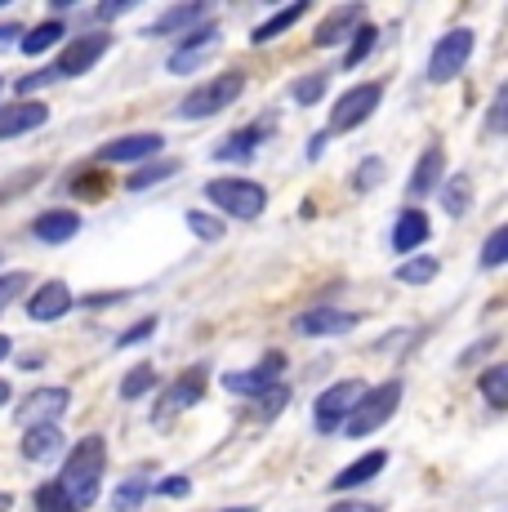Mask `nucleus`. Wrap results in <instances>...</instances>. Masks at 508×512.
<instances>
[{
	"mask_svg": "<svg viewBox=\"0 0 508 512\" xmlns=\"http://www.w3.org/2000/svg\"><path fill=\"white\" fill-rule=\"evenodd\" d=\"M103 472H107V446H103V437H81L72 446V455H67V464H63V472H58L54 486L63 490L67 508L81 512V508H90L94 499H99Z\"/></svg>",
	"mask_w": 508,
	"mask_h": 512,
	"instance_id": "1",
	"label": "nucleus"
},
{
	"mask_svg": "<svg viewBox=\"0 0 508 512\" xmlns=\"http://www.w3.org/2000/svg\"><path fill=\"white\" fill-rule=\"evenodd\" d=\"M241 90H246V76L223 72V76H214V81H205L201 90H192L188 98H183L179 116H188V121H205V116H214V112H223V107L237 103Z\"/></svg>",
	"mask_w": 508,
	"mask_h": 512,
	"instance_id": "2",
	"label": "nucleus"
},
{
	"mask_svg": "<svg viewBox=\"0 0 508 512\" xmlns=\"http://www.w3.org/2000/svg\"><path fill=\"white\" fill-rule=\"evenodd\" d=\"M205 196H210L223 214H232V219H259V214L268 210V192L250 179H214L205 187Z\"/></svg>",
	"mask_w": 508,
	"mask_h": 512,
	"instance_id": "3",
	"label": "nucleus"
},
{
	"mask_svg": "<svg viewBox=\"0 0 508 512\" xmlns=\"http://www.w3.org/2000/svg\"><path fill=\"white\" fill-rule=\"evenodd\" d=\"M402 406V383H384V388H366V397H361V406L348 415V437H366V432H379L388 419H393V410Z\"/></svg>",
	"mask_w": 508,
	"mask_h": 512,
	"instance_id": "4",
	"label": "nucleus"
},
{
	"mask_svg": "<svg viewBox=\"0 0 508 512\" xmlns=\"http://www.w3.org/2000/svg\"><path fill=\"white\" fill-rule=\"evenodd\" d=\"M473 45H477V36L468 32V27H455V32H446L442 41L433 45V58H428V81H433V85L455 81V76L464 72V63L473 58Z\"/></svg>",
	"mask_w": 508,
	"mask_h": 512,
	"instance_id": "5",
	"label": "nucleus"
},
{
	"mask_svg": "<svg viewBox=\"0 0 508 512\" xmlns=\"http://www.w3.org/2000/svg\"><path fill=\"white\" fill-rule=\"evenodd\" d=\"M379 98H384V85H353L344 98H339L335 107H330V125H326V139L330 134H348V130H357L366 116H375V107H379Z\"/></svg>",
	"mask_w": 508,
	"mask_h": 512,
	"instance_id": "6",
	"label": "nucleus"
},
{
	"mask_svg": "<svg viewBox=\"0 0 508 512\" xmlns=\"http://www.w3.org/2000/svg\"><path fill=\"white\" fill-rule=\"evenodd\" d=\"M361 397H366V383L361 379H344V383H330L326 392L317 397V428L321 432H330V428H339V423H348V415L361 406Z\"/></svg>",
	"mask_w": 508,
	"mask_h": 512,
	"instance_id": "7",
	"label": "nucleus"
},
{
	"mask_svg": "<svg viewBox=\"0 0 508 512\" xmlns=\"http://www.w3.org/2000/svg\"><path fill=\"white\" fill-rule=\"evenodd\" d=\"M107 45H112V36H103V32H85V36H76L72 45L58 54V63L50 67L54 76H81V72H90L94 63L107 54Z\"/></svg>",
	"mask_w": 508,
	"mask_h": 512,
	"instance_id": "8",
	"label": "nucleus"
},
{
	"mask_svg": "<svg viewBox=\"0 0 508 512\" xmlns=\"http://www.w3.org/2000/svg\"><path fill=\"white\" fill-rule=\"evenodd\" d=\"M286 370V357L281 352H268L254 370H237V374H223V388L237 392V397H263L268 388H277V374Z\"/></svg>",
	"mask_w": 508,
	"mask_h": 512,
	"instance_id": "9",
	"label": "nucleus"
},
{
	"mask_svg": "<svg viewBox=\"0 0 508 512\" xmlns=\"http://www.w3.org/2000/svg\"><path fill=\"white\" fill-rule=\"evenodd\" d=\"M72 406V397H67V388H41V392H32V397L18 406V428H41V423H54L63 410Z\"/></svg>",
	"mask_w": 508,
	"mask_h": 512,
	"instance_id": "10",
	"label": "nucleus"
},
{
	"mask_svg": "<svg viewBox=\"0 0 508 512\" xmlns=\"http://www.w3.org/2000/svg\"><path fill=\"white\" fill-rule=\"evenodd\" d=\"M50 121V107L36 103V98H23V103H9L0 107V143L5 139H18V134H32Z\"/></svg>",
	"mask_w": 508,
	"mask_h": 512,
	"instance_id": "11",
	"label": "nucleus"
},
{
	"mask_svg": "<svg viewBox=\"0 0 508 512\" xmlns=\"http://www.w3.org/2000/svg\"><path fill=\"white\" fill-rule=\"evenodd\" d=\"M205 374H210L205 366H192L188 374H179V379L170 383V392L161 397V406H156V419H170V415H179V410L197 406L205 392Z\"/></svg>",
	"mask_w": 508,
	"mask_h": 512,
	"instance_id": "12",
	"label": "nucleus"
},
{
	"mask_svg": "<svg viewBox=\"0 0 508 512\" xmlns=\"http://www.w3.org/2000/svg\"><path fill=\"white\" fill-rule=\"evenodd\" d=\"M67 308H72V290H67L63 281L36 285V294L27 299V317H32V321H58Z\"/></svg>",
	"mask_w": 508,
	"mask_h": 512,
	"instance_id": "13",
	"label": "nucleus"
},
{
	"mask_svg": "<svg viewBox=\"0 0 508 512\" xmlns=\"http://www.w3.org/2000/svg\"><path fill=\"white\" fill-rule=\"evenodd\" d=\"M161 152V134H125V139H112L107 147H99V161H148V156Z\"/></svg>",
	"mask_w": 508,
	"mask_h": 512,
	"instance_id": "14",
	"label": "nucleus"
},
{
	"mask_svg": "<svg viewBox=\"0 0 508 512\" xmlns=\"http://www.w3.org/2000/svg\"><path fill=\"white\" fill-rule=\"evenodd\" d=\"M357 326V312H339V308H312V312H304V317L295 321V330L299 334H348Z\"/></svg>",
	"mask_w": 508,
	"mask_h": 512,
	"instance_id": "15",
	"label": "nucleus"
},
{
	"mask_svg": "<svg viewBox=\"0 0 508 512\" xmlns=\"http://www.w3.org/2000/svg\"><path fill=\"white\" fill-rule=\"evenodd\" d=\"M32 232H36V241H45V245H63V241H72V236L81 232V214H72V210H45L41 219L32 223Z\"/></svg>",
	"mask_w": 508,
	"mask_h": 512,
	"instance_id": "16",
	"label": "nucleus"
},
{
	"mask_svg": "<svg viewBox=\"0 0 508 512\" xmlns=\"http://www.w3.org/2000/svg\"><path fill=\"white\" fill-rule=\"evenodd\" d=\"M361 18H366V5H339L335 14L326 18V23L317 27V36H312V45H321V49H330V45H339V41H348V27H357Z\"/></svg>",
	"mask_w": 508,
	"mask_h": 512,
	"instance_id": "17",
	"label": "nucleus"
},
{
	"mask_svg": "<svg viewBox=\"0 0 508 512\" xmlns=\"http://www.w3.org/2000/svg\"><path fill=\"white\" fill-rule=\"evenodd\" d=\"M58 450H63V432H58L54 423H41V428L23 432V459H32V464H45Z\"/></svg>",
	"mask_w": 508,
	"mask_h": 512,
	"instance_id": "18",
	"label": "nucleus"
},
{
	"mask_svg": "<svg viewBox=\"0 0 508 512\" xmlns=\"http://www.w3.org/2000/svg\"><path fill=\"white\" fill-rule=\"evenodd\" d=\"M442 170H446V152L442 147H428V152L419 156L415 174H410V196H428L433 187H442Z\"/></svg>",
	"mask_w": 508,
	"mask_h": 512,
	"instance_id": "19",
	"label": "nucleus"
},
{
	"mask_svg": "<svg viewBox=\"0 0 508 512\" xmlns=\"http://www.w3.org/2000/svg\"><path fill=\"white\" fill-rule=\"evenodd\" d=\"M214 36H219L214 27H197V32L183 36V45L170 54V72H188V67H197L205 58V49L214 45Z\"/></svg>",
	"mask_w": 508,
	"mask_h": 512,
	"instance_id": "20",
	"label": "nucleus"
},
{
	"mask_svg": "<svg viewBox=\"0 0 508 512\" xmlns=\"http://www.w3.org/2000/svg\"><path fill=\"white\" fill-rule=\"evenodd\" d=\"M428 214L424 210H402V219L393 223V250H419L428 241Z\"/></svg>",
	"mask_w": 508,
	"mask_h": 512,
	"instance_id": "21",
	"label": "nucleus"
},
{
	"mask_svg": "<svg viewBox=\"0 0 508 512\" xmlns=\"http://www.w3.org/2000/svg\"><path fill=\"white\" fill-rule=\"evenodd\" d=\"M197 18H205V5H174V9H165V14L156 18V23H152L143 36H174V32L188 36Z\"/></svg>",
	"mask_w": 508,
	"mask_h": 512,
	"instance_id": "22",
	"label": "nucleus"
},
{
	"mask_svg": "<svg viewBox=\"0 0 508 512\" xmlns=\"http://www.w3.org/2000/svg\"><path fill=\"white\" fill-rule=\"evenodd\" d=\"M304 14H308V5H304V0H299V5L277 9V14H272L268 23H259V27H254V36H250V41H254V45H268V41H277V36H281V32H290V27H295Z\"/></svg>",
	"mask_w": 508,
	"mask_h": 512,
	"instance_id": "23",
	"label": "nucleus"
},
{
	"mask_svg": "<svg viewBox=\"0 0 508 512\" xmlns=\"http://www.w3.org/2000/svg\"><path fill=\"white\" fill-rule=\"evenodd\" d=\"M384 464H388L384 450H370L366 459H357L353 468L339 472V477H335V490H353V486H361V481H375L379 472H384Z\"/></svg>",
	"mask_w": 508,
	"mask_h": 512,
	"instance_id": "24",
	"label": "nucleus"
},
{
	"mask_svg": "<svg viewBox=\"0 0 508 512\" xmlns=\"http://www.w3.org/2000/svg\"><path fill=\"white\" fill-rule=\"evenodd\" d=\"M437 196H442V210L446 214H468V205H473V179L468 174H451L442 187H437Z\"/></svg>",
	"mask_w": 508,
	"mask_h": 512,
	"instance_id": "25",
	"label": "nucleus"
},
{
	"mask_svg": "<svg viewBox=\"0 0 508 512\" xmlns=\"http://www.w3.org/2000/svg\"><path fill=\"white\" fill-rule=\"evenodd\" d=\"M263 143V130L259 125H250V130H237L223 147H214V156L219 161H246V156H254V147Z\"/></svg>",
	"mask_w": 508,
	"mask_h": 512,
	"instance_id": "26",
	"label": "nucleus"
},
{
	"mask_svg": "<svg viewBox=\"0 0 508 512\" xmlns=\"http://www.w3.org/2000/svg\"><path fill=\"white\" fill-rule=\"evenodd\" d=\"M58 41H63V23H58V18H50V23H41V27H32V32H23L18 49H23V54H45V49H54Z\"/></svg>",
	"mask_w": 508,
	"mask_h": 512,
	"instance_id": "27",
	"label": "nucleus"
},
{
	"mask_svg": "<svg viewBox=\"0 0 508 512\" xmlns=\"http://www.w3.org/2000/svg\"><path fill=\"white\" fill-rule=\"evenodd\" d=\"M152 388H156V370L148 366V361H143V366H134V370L121 379V397H125V401H139V397H148Z\"/></svg>",
	"mask_w": 508,
	"mask_h": 512,
	"instance_id": "28",
	"label": "nucleus"
},
{
	"mask_svg": "<svg viewBox=\"0 0 508 512\" xmlns=\"http://www.w3.org/2000/svg\"><path fill=\"white\" fill-rule=\"evenodd\" d=\"M482 397L491 401L495 410L508 406V366H491V370L482 374Z\"/></svg>",
	"mask_w": 508,
	"mask_h": 512,
	"instance_id": "29",
	"label": "nucleus"
},
{
	"mask_svg": "<svg viewBox=\"0 0 508 512\" xmlns=\"http://www.w3.org/2000/svg\"><path fill=\"white\" fill-rule=\"evenodd\" d=\"M148 495H152V481H148V472H139V477H130L121 490H116V508L130 512V508H139Z\"/></svg>",
	"mask_w": 508,
	"mask_h": 512,
	"instance_id": "30",
	"label": "nucleus"
},
{
	"mask_svg": "<svg viewBox=\"0 0 508 512\" xmlns=\"http://www.w3.org/2000/svg\"><path fill=\"white\" fill-rule=\"evenodd\" d=\"M437 277V259H428V254H419V259H410L397 268V281L402 285H428Z\"/></svg>",
	"mask_w": 508,
	"mask_h": 512,
	"instance_id": "31",
	"label": "nucleus"
},
{
	"mask_svg": "<svg viewBox=\"0 0 508 512\" xmlns=\"http://www.w3.org/2000/svg\"><path fill=\"white\" fill-rule=\"evenodd\" d=\"M379 45V32L370 23H361V27H353V49H348V58H344V67H361L366 63V54Z\"/></svg>",
	"mask_w": 508,
	"mask_h": 512,
	"instance_id": "32",
	"label": "nucleus"
},
{
	"mask_svg": "<svg viewBox=\"0 0 508 512\" xmlns=\"http://www.w3.org/2000/svg\"><path fill=\"white\" fill-rule=\"evenodd\" d=\"M188 232L201 236V241H219L223 219H214V214H205V210H188Z\"/></svg>",
	"mask_w": 508,
	"mask_h": 512,
	"instance_id": "33",
	"label": "nucleus"
},
{
	"mask_svg": "<svg viewBox=\"0 0 508 512\" xmlns=\"http://www.w3.org/2000/svg\"><path fill=\"white\" fill-rule=\"evenodd\" d=\"M504 259H508V228H495L482 245V268H500Z\"/></svg>",
	"mask_w": 508,
	"mask_h": 512,
	"instance_id": "34",
	"label": "nucleus"
},
{
	"mask_svg": "<svg viewBox=\"0 0 508 512\" xmlns=\"http://www.w3.org/2000/svg\"><path fill=\"white\" fill-rule=\"evenodd\" d=\"M174 170H179V165H174V161L148 165V170H139V174H134V179H130V183H125V187H130V192H143V187H152V183H165V179H170V174H174Z\"/></svg>",
	"mask_w": 508,
	"mask_h": 512,
	"instance_id": "35",
	"label": "nucleus"
},
{
	"mask_svg": "<svg viewBox=\"0 0 508 512\" xmlns=\"http://www.w3.org/2000/svg\"><path fill=\"white\" fill-rule=\"evenodd\" d=\"M326 81H330L326 72H312V76H304V81L295 85V103H299V107H312L321 94H326Z\"/></svg>",
	"mask_w": 508,
	"mask_h": 512,
	"instance_id": "36",
	"label": "nucleus"
},
{
	"mask_svg": "<svg viewBox=\"0 0 508 512\" xmlns=\"http://www.w3.org/2000/svg\"><path fill=\"white\" fill-rule=\"evenodd\" d=\"M36 512H72V508H67L63 490H58L54 481H45V486L36 490Z\"/></svg>",
	"mask_w": 508,
	"mask_h": 512,
	"instance_id": "37",
	"label": "nucleus"
},
{
	"mask_svg": "<svg viewBox=\"0 0 508 512\" xmlns=\"http://www.w3.org/2000/svg\"><path fill=\"white\" fill-rule=\"evenodd\" d=\"M32 281L27 277V272H9V277H0V308H9V303L18 299V294H23V285Z\"/></svg>",
	"mask_w": 508,
	"mask_h": 512,
	"instance_id": "38",
	"label": "nucleus"
},
{
	"mask_svg": "<svg viewBox=\"0 0 508 512\" xmlns=\"http://www.w3.org/2000/svg\"><path fill=\"white\" fill-rule=\"evenodd\" d=\"M156 495H165V499H179V495H192V481L188 477H165L161 486H156Z\"/></svg>",
	"mask_w": 508,
	"mask_h": 512,
	"instance_id": "39",
	"label": "nucleus"
},
{
	"mask_svg": "<svg viewBox=\"0 0 508 512\" xmlns=\"http://www.w3.org/2000/svg\"><path fill=\"white\" fill-rule=\"evenodd\" d=\"M148 334H156V317H152V321H139V326H134V330H125L121 339H116V348H130V343L148 339Z\"/></svg>",
	"mask_w": 508,
	"mask_h": 512,
	"instance_id": "40",
	"label": "nucleus"
},
{
	"mask_svg": "<svg viewBox=\"0 0 508 512\" xmlns=\"http://www.w3.org/2000/svg\"><path fill=\"white\" fill-rule=\"evenodd\" d=\"M379 174H384V161H366V165L357 170V187H361V192H366V187H375Z\"/></svg>",
	"mask_w": 508,
	"mask_h": 512,
	"instance_id": "41",
	"label": "nucleus"
},
{
	"mask_svg": "<svg viewBox=\"0 0 508 512\" xmlns=\"http://www.w3.org/2000/svg\"><path fill=\"white\" fill-rule=\"evenodd\" d=\"M504 107H508V90H500L491 103V134H504Z\"/></svg>",
	"mask_w": 508,
	"mask_h": 512,
	"instance_id": "42",
	"label": "nucleus"
},
{
	"mask_svg": "<svg viewBox=\"0 0 508 512\" xmlns=\"http://www.w3.org/2000/svg\"><path fill=\"white\" fill-rule=\"evenodd\" d=\"M54 81V72H36V76H23L18 81V94H32V90H41V85H50Z\"/></svg>",
	"mask_w": 508,
	"mask_h": 512,
	"instance_id": "43",
	"label": "nucleus"
},
{
	"mask_svg": "<svg viewBox=\"0 0 508 512\" xmlns=\"http://www.w3.org/2000/svg\"><path fill=\"white\" fill-rule=\"evenodd\" d=\"M130 9H134V0H116V5H99V18H121Z\"/></svg>",
	"mask_w": 508,
	"mask_h": 512,
	"instance_id": "44",
	"label": "nucleus"
},
{
	"mask_svg": "<svg viewBox=\"0 0 508 512\" xmlns=\"http://www.w3.org/2000/svg\"><path fill=\"white\" fill-rule=\"evenodd\" d=\"M14 36H23V27H18V23L0 27V49H9V45H14Z\"/></svg>",
	"mask_w": 508,
	"mask_h": 512,
	"instance_id": "45",
	"label": "nucleus"
},
{
	"mask_svg": "<svg viewBox=\"0 0 508 512\" xmlns=\"http://www.w3.org/2000/svg\"><path fill=\"white\" fill-rule=\"evenodd\" d=\"M330 512H379V508H366V504H335Z\"/></svg>",
	"mask_w": 508,
	"mask_h": 512,
	"instance_id": "46",
	"label": "nucleus"
},
{
	"mask_svg": "<svg viewBox=\"0 0 508 512\" xmlns=\"http://www.w3.org/2000/svg\"><path fill=\"white\" fill-rule=\"evenodd\" d=\"M9 392H14V388H9V383L0 379V406H5V401H9Z\"/></svg>",
	"mask_w": 508,
	"mask_h": 512,
	"instance_id": "47",
	"label": "nucleus"
},
{
	"mask_svg": "<svg viewBox=\"0 0 508 512\" xmlns=\"http://www.w3.org/2000/svg\"><path fill=\"white\" fill-rule=\"evenodd\" d=\"M0 361H9V339L0 334Z\"/></svg>",
	"mask_w": 508,
	"mask_h": 512,
	"instance_id": "48",
	"label": "nucleus"
},
{
	"mask_svg": "<svg viewBox=\"0 0 508 512\" xmlns=\"http://www.w3.org/2000/svg\"><path fill=\"white\" fill-rule=\"evenodd\" d=\"M9 508H14V499H9V495H0V512H9Z\"/></svg>",
	"mask_w": 508,
	"mask_h": 512,
	"instance_id": "49",
	"label": "nucleus"
},
{
	"mask_svg": "<svg viewBox=\"0 0 508 512\" xmlns=\"http://www.w3.org/2000/svg\"><path fill=\"white\" fill-rule=\"evenodd\" d=\"M223 512H259V508H250V504H241V508H223Z\"/></svg>",
	"mask_w": 508,
	"mask_h": 512,
	"instance_id": "50",
	"label": "nucleus"
},
{
	"mask_svg": "<svg viewBox=\"0 0 508 512\" xmlns=\"http://www.w3.org/2000/svg\"><path fill=\"white\" fill-rule=\"evenodd\" d=\"M0 94H5V81H0Z\"/></svg>",
	"mask_w": 508,
	"mask_h": 512,
	"instance_id": "51",
	"label": "nucleus"
}]
</instances>
